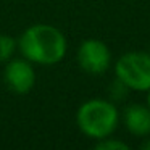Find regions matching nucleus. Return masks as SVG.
Returning <instances> with one entry per match:
<instances>
[{"instance_id":"9","label":"nucleus","mask_w":150,"mask_h":150,"mask_svg":"<svg viewBox=\"0 0 150 150\" xmlns=\"http://www.w3.org/2000/svg\"><path fill=\"white\" fill-rule=\"evenodd\" d=\"M127 92H129V89H127L118 78L110 84V98H111V102L124 100V97L127 95Z\"/></svg>"},{"instance_id":"7","label":"nucleus","mask_w":150,"mask_h":150,"mask_svg":"<svg viewBox=\"0 0 150 150\" xmlns=\"http://www.w3.org/2000/svg\"><path fill=\"white\" fill-rule=\"evenodd\" d=\"M18 49V40L8 34H0V63H7L13 58L15 50Z\"/></svg>"},{"instance_id":"3","label":"nucleus","mask_w":150,"mask_h":150,"mask_svg":"<svg viewBox=\"0 0 150 150\" xmlns=\"http://www.w3.org/2000/svg\"><path fill=\"white\" fill-rule=\"evenodd\" d=\"M116 78L129 91L147 92L150 89V53L127 52L116 60Z\"/></svg>"},{"instance_id":"10","label":"nucleus","mask_w":150,"mask_h":150,"mask_svg":"<svg viewBox=\"0 0 150 150\" xmlns=\"http://www.w3.org/2000/svg\"><path fill=\"white\" fill-rule=\"evenodd\" d=\"M140 149H144V150H150V137L145 140V142L140 144Z\"/></svg>"},{"instance_id":"6","label":"nucleus","mask_w":150,"mask_h":150,"mask_svg":"<svg viewBox=\"0 0 150 150\" xmlns=\"http://www.w3.org/2000/svg\"><path fill=\"white\" fill-rule=\"evenodd\" d=\"M123 123L132 136H150V108L140 103H132L124 108Z\"/></svg>"},{"instance_id":"2","label":"nucleus","mask_w":150,"mask_h":150,"mask_svg":"<svg viewBox=\"0 0 150 150\" xmlns=\"http://www.w3.org/2000/svg\"><path fill=\"white\" fill-rule=\"evenodd\" d=\"M120 113L115 102L105 98H91L76 111V123L84 136L100 140L115 132Z\"/></svg>"},{"instance_id":"5","label":"nucleus","mask_w":150,"mask_h":150,"mask_svg":"<svg viewBox=\"0 0 150 150\" xmlns=\"http://www.w3.org/2000/svg\"><path fill=\"white\" fill-rule=\"evenodd\" d=\"M4 82L8 91L18 95H24L36 86V71L33 63L26 58H13L5 63Z\"/></svg>"},{"instance_id":"4","label":"nucleus","mask_w":150,"mask_h":150,"mask_svg":"<svg viewBox=\"0 0 150 150\" xmlns=\"http://www.w3.org/2000/svg\"><path fill=\"white\" fill-rule=\"evenodd\" d=\"M78 63L91 76H100L110 68L111 52L105 42L98 39H86L78 49Z\"/></svg>"},{"instance_id":"12","label":"nucleus","mask_w":150,"mask_h":150,"mask_svg":"<svg viewBox=\"0 0 150 150\" xmlns=\"http://www.w3.org/2000/svg\"><path fill=\"white\" fill-rule=\"evenodd\" d=\"M149 53H150V50H149Z\"/></svg>"},{"instance_id":"8","label":"nucleus","mask_w":150,"mask_h":150,"mask_svg":"<svg viewBox=\"0 0 150 150\" xmlns=\"http://www.w3.org/2000/svg\"><path fill=\"white\" fill-rule=\"evenodd\" d=\"M97 150H129V145L120 139H113V137H103V139L97 140L95 144Z\"/></svg>"},{"instance_id":"1","label":"nucleus","mask_w":150,"mask_h":150,"mask_svg":"<svg viewBox=\"0 0 150 150\" xmlns=\"http://www.w3.org/2000/svg\"><path fill=\"white\" fill-rule=\"evenodd\" d=\"M23 58L42 66H50L60 63L66 55L68 40L58 28L52 24H33L18 39Z\"/></svg>"},{"instance_id":"11","label":"nucleus","mask_w":150,"mask_h":150,"mask_svg":"<svg viewBox=\"0 0 150 150\" xmlns=\"http://www.w3.org/2000/svg\"><path fill=\"white\" fill-rule=\"evenodd\" d=\"M147 92H149V95H147V107L150 108V89H149Z\"/></svg>"}]
</instances>
